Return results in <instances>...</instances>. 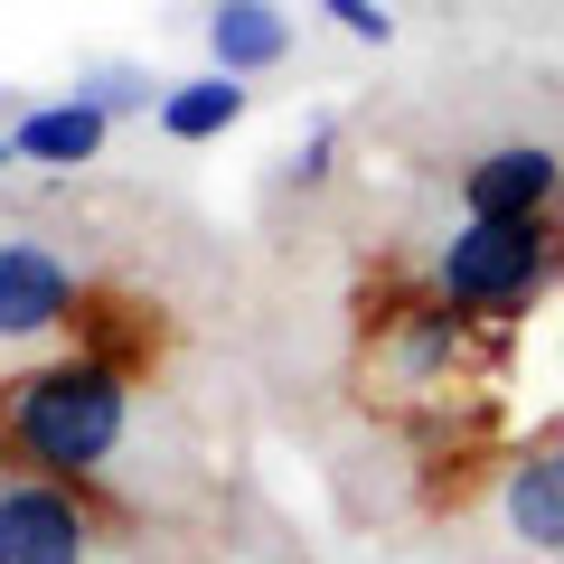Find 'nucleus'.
Returning <instances> with one entry per match:
<instances>
[{"mask_svg": "<svg viewBox=\"0 0 564 564\" xmlns=\"http://www.w3.org/2000/svg\"><path fill=\"white\" fill-rule=\"evenodd\" d=\"M132 433V377L95 348H66V358L29 367V377L0 386V443L20 470H47V480H104Z\"/></svg>", "mask_w": 564, "mask_h": 564, "instance_id": "f257e3e1", "label": "nucleus"}, {"mask_svg": "<svg viewBox=\"0 0 564 564\" xmlns=\"http://www.w3.org/2000/svg\"><path fill=\"white\" fill-rule=\"evenodd\" d=\"M555 282H564V217H462L423 254V292H443L480 329L545 311Z\"/></svg>", "mask_w": 564, "mask_h": 564, "instance_id": "f03ea898", "label": "nucleus"}, {"mask_svg": "<svg viewBox=\"0 0 564 564\" xmlns=\"http://www.w3.org/2000/svg\"><path fill=\"white\" fill-rule=\"evenodd\" d=\"M104 518L76 480L0 462V564H95Z\"/></svg>", "mask_w": 564, "mask_h": 564, "instance_id": "7ed1b4c3", "label": "nucleus"}, {"mask_svg": "<svg viewBox=\"0 0 564 564\" xmlns=\"http://www.w3.org/2000/svg\"><path fill=\"white\" fill-rule=\"evenodd\" d=\"M85 311V273L47 236H0V348H39Z\"/></svg>", "mask_w": 564, "mask_h": 564, "instance_id": "20e7f679", "label": "nucleus"}, {"mask_svg": "<svg viewBox=\"0 0 564 564\" xmlns=\"http://www.w3.org/2000/svg\"><path fill=\"white\" fill-rule=\"evenodd\" d=\"M480 339H489V329L470 321V311H452L443 292H414V302H395L377 321V358H386V377H404V386L462 377V367L480 358Z\"/></svg>", "mask_w": 564, "mask_h": 564, "instance_id": "39448f33", "label": "nucleus"}, {"mask_svg": "<svg viewBox=\"0 0 564 564\" xmlns=\"http://www.w3.org/2000/svg\"><path fill=\"white\" fill-rule=\"evenodd\" d=\"M452 188H462V217H564V151L555 141H499Z\"/></svg>", "mask_w": 564, "mask_h": 564, "instance_id": "423d86ee", "label": "nucleus"}, {"mask_svg": "<svg viewBox=\"0 0 564 564\" xmlns=\"http://www.w3.org/2000/svg\"><path fill=\"white\" fill-rule=\"evenodd\" d=\"M499 527L527 545V555L564 564V433H536L527 452H508L499 470Z\"/></svg>", "mask_w": 564, "mask_h": 564, "instance_id": "0eeeda50", "label": "nucleus"}, {"mask_svg": "<svg viewBox=\"0 0 564 564\" xmlns=\"http://www.w3.org/2000/svg\"><path fill=\"white\" fill-rule=\"evenodd\" d=\"M198 39H207V66H217V76H245V85H254V76H273V66L292 57L302 29H292L282 0H207Z\"/></svg>", "mask_w": 564, "mask_h": 564, "instance_id": "6e6552de", "label": "nucleus"}, {"mask_svg": "<svg viewBox=\"0 0 564 564\" xmlns=\"http://www.w3.org/2000/svg\"><path fill=\"white\" fill-rule=\"evenodd\" d=\"M104 132H113V122H104L85 95H47V104H20V122H10V161H29V170H85L104 151Z\"/></svg>", "mask_w": 564, "mask_h": 564, "instance_id": "1a4fd4ad", "label": "nucleus"}, {"mask_svg": "<svg viewBox=\"0 0 564 564\" xmlns=\"http://www.w3.org/2000/svg\"><path fill=\"white\" fill-rule=\"evenodd\" d=\"M254 113V85L245 76H217V66H198V76H180V85H161V132L170 141H226L236 122Z\"/></svg>", "mask_w": 564, "mask_h": 564, "instance_id": "9d476101", "label": "nucleus"}, {"mask_svg": "<svg viewBox=\"0 0 564 564\" xmlns=\"http://www.w3.org/2000/svg\"><path fill=\"white\" fill-rule=\"evenodd\" d=\"M66 95H85L104 122H122V113H161V85H151V66H122V57H113V66H85Z\"/></svg>", "mask_w": 564, "mask_h": 564, "instance_id": "9b49d317", "label": "nucleus"}, {"mask_svg": "<svg viewBox=\"0 0 564 564\" xmlns=\"http://www.w3.org/2000/svg\"><path fill=\"white\" fill-rule=\"evenodd\" d=\"M329 161H339V113H311V132L292 141V161H282V180L321 188V180H329Z\"/></svg>", "mask_w": 564, "mask_h": 564, "instance_id": "f8f14e48", "label": "nucleus"}, {"mask_svg": "<svg viewBox=\"0 0 564 564\" xmlns=\"http://www.w3.org/2000/svg\"><path fill=\"white\" fill-rule=\"evenodd\" d=\"M321 20L339 29V39H358V47H386V39H395V10H386V0H321Z\"/></svg>", "mask_w": 564, "mask_h": 564, "instance_id": "ddd939ff", "label": "nucleus"}, {"mask_svg": "<svg viewBox=\"0 0 564 564\" xmlns=\"http://www.w3.org/2000/svg\"><path fill=\"white\" fill-rule=\"evenodd\" d=\"M0 161H10V132H0Z\"/></svg>", "mask_w": 564, "mask_h": 564, "instance_id": "4468645a", "label": "nucleus"}, {"mask_svg": "<svg viewBox=\"0 0 564 564\" xmlns=\"http://www.w3.org/2000/svg\"><path fill=\"white\" fill-rule=\"evenodd\" d=\"M0 104H20V95H0Z\"/></svg>", "mask_w": 564, "mask_h": 564, "instance_id": "2eb2a0df", "label": "nucleus"}]
</instances>
